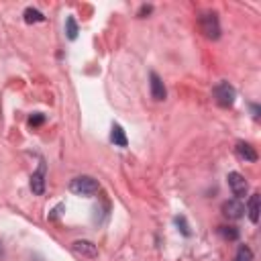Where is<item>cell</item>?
<instances>
[{"label":"cell","instance_id":"cell-2","mask_svg":"<svg viewBox=\"0 0 261 261\" xmlns=\"http://www.w3.org/2000/svg\"><path fill=\"white\" fill-rule=\"evenodd\" d=\"M212 94H214L216 104H218V106H222V108L233 106V104H235V98H237V92H235V88H233V86H231L229 82H220V84H216V86H214V90H212Z\"/></svg>","mask_w":261,"mask_h":261},{"label":"cell","instance_id":"cell-13","mask_svg":"<svg viewBox=\"0 0 261 261\" xmlns=\"http://www.w3.org/2000/svg\"><path fill=\"white\" fill-rule=\"evenodd\" d=\"M65 33H67L69 41L78 39V23H76L74 16H67V19H65Z\"/></svg>","mask_w":261,"mask_h":261},{"label":"cell","instance_id":"cell-3","mask_svg":"<svg viewBox=\"0 0 261 261\" xmlns=\"http://www.w3.org/2000/svg\"><path fill=\"white\" fill-rule=\"evenodd\" d=\"M198 25H200V31L204 33V37H208V39H218L220 37V25H218V19H216L214 12L202 14Z\"/></svg>","mask_w":261,"mask_h":261},{"label":"cell","instance_id":"cell-17","mask_svg":"<svg viewBox=\"0 0 261 261\" xmlns=\"http://www.w3.org/2000/svg\"><path fill=\"white\" fill-rule=\"evenodd\" d=\"M43 123H45V116L39 114V112H37V114H33V116L29 118V125H31V127H39V125H43Z\"/></svg>","mask_w":261,"mask_h":261},{"label":"cell","instance_id":"cell-19","mask_svg":"<svg viewBox=\"0 0 261 261\" xmlns=\"http://www.w3.org/2000/svg\"><path fill=\"white\" fill-rule=\"evenodd\" d=\"M251 112H253V118H259V106L257 104H251Z\"/></svg>","mask_w":261,"mask_h":261},{"label":"cell","instance_id":"cell-4","mask_svg":"<svg viewBox=\"0 0 261 261\" xmlns=\"http://www.w3.org/2000/svg\"><path fill=\"white\" fill-rule=\"evenodd\" d=\"M227 180H229V188H231V192L237 196V200H239V198H243V196L247 194L249 184H247V180L243 178L239 171H231Z\"/></svg>","mask_w":261,"mask_h":261},{"label":"cell","instance_id":"cell-9","mask_svg":"<svg viewBox=\"0 0 261 261\" xmlns=\"http://www.w3.org/2000/svg\"><path fill=\"white\" fill-rule=\"evenodd\" d=\"M237 155L245 161H257V151L249 143H243V141L237 143Z\"/></svg>","mask_w":261,"mask_h":261},{"label":"cell","instance_id":"cell-15","mask_svg":"<svg viewBox=\"0 0 261 261\" xmlns=\"http://www.w3.org/2000/svg\"><path fill=\"white\" fill-rule=\"evenodd\" d=\"M218 233L224 237V239H229V241H237L239 239V231L235 227H220Z\"/></svg>","mask_w":261,"mask_h":261},{"label":"cell","instance_id":"cell-14","mask_svg":"<svg viewBox=\"0 0 261 261\" xmlns=\"http://www.w3.org/2000/svg\"><path fill=\"white\" fill-rule=\"evenodd\" d=\"M235 261H253V251H251L247 245H241L239 251H237Z\"/></svg>","mask_w":261,"mask_h":261},{"label":"cell","instance_id":"cell-20","mask_svg":"<svg viewBox=\"0 0 261 261\" xmlns=\"http://www.w3.org/2000/svg\"><path fill=\"white\" fill-rule=\"evenodd\" d=\"M2 253H4V249H2V241H0V257H2Z\"/></svg>","mask_w":261,"mask_h":261},{"label":"cell","instance_id":"cell-5","mask_svg":"<svg viewBox=\"0 0 261 261\" xmlns=\"http://www.w3.org/2000/svg\"><path fill=\"white\" fill-rule=\"evenodd\" d=\"M220 210L229 220H239V218L245 216V204H243L241 200H237V198L235 200H227L222 204Z\"/></svg>","mask_w":261,"mask_h":261},{"label":"cell","instance_id":"cell-11","mask_svg":"<svg viewBox=\"0 0 261 261\" xmlns=\"http://www.w3.org/2000/svg\"><path fill=\"white\" fill-rule=\"evenodd\" d=\"M110 139H112V143H114V145H118V147H127V145H129V139H127V135H125L123 127H118V125H114V127H112Z\"/></svg>","mask_w":261,"mask_h":261},{"label":"cell","instance_id":"cell-16","mask_svg":"<svg viewBox=\"0 0 261 261\" xmlns=\"http://www.w3.org/2000/svg\"><path fill=\"white\" fill-rule=\"evenodd\" d=\"M176 224H178L180 231H182L186 237L192 235V231H190V227H188V222H186V218H184V216H178V218H176Z\"/></svg>","mask_w":261,"mask_h":261},{"label":"cell","instance_id":"cell-18","mask_svg":"<svg viewBox=\"0 0 261 261\" xmlns=\"http://www.w3.org/2000/svg\"><path fill=\"white\" fill-rule=\"evenodd\" d=\"M151 12V6H141V10H139V16H145Z\"/></svg>","mask_w":261,"mask_h":261},{"label":"cell","instance_id":"cell-8","mask_svg":"<svg viewBox=\"0 0 261 261\" xmlns=\"http://www.w3.org/2000/svg\"><path fill=\"white\" fill-rule=\"evenodd\" d=\"M151 96H153V100H157V102H161V100H165V96H167V92H165V86H163V82H161V78L155 74V72H151Z\"/></svg>","mask_w":261,"mask_h":261},{"label":"cell","instance_id":"cell-7","mask_svg":"<svg viewBox=\"0 0 261 261\" xmlns=\"http://www.w3.org/2000/svg\"><path fill=\"white\" fill-rule=\"evenodd\" d=\"M31 190H33V194H37V196H41L45 192V163L43 161L39 163V169L31 176Z\"/></svg>","mask_w":261,"mask_h":261},{"label":"cell","instance_id":"cell-1","mask_svg":"<svg viewBox=\"0 0 261 261\" xmlns=\"http://www.w3.org/2000/svg\"><path fill=\"white\" fill-rule=\"evenodd\" d=\"M100 190V184L92 178V176H78L69 182V192L76 196H84V198H92Z\"/></svg>","mask_w":261,"mask_h":261},{"label":"cell","instance_id":"cell-12","mask_svg":"<svg viewBox=\"0 0 261 261\" xmlns=\"http://www.w3.org/2000/svg\"><path fill=\"white\" fill-rule=\"evenodd\" d=\"M23 16H25V23H29V25H33V23H43L45 21L43 12H39L37 8H27Z\"/></svg>","mask_w":261,"mask_h":261},{"label":"cell","instance_id":"cell-10","mask_svg":"<svg viewBox=\"0 0 261 261\" xmlns=\"http://www.w3.org/2000/svg\"><path fill=\"white\" fill-rule=\"evenodd\" d=\"M245 212H249V218L251 222H259V194H253L249 198V206L245 208Z\"/></svg>","mask_w":261,"mask_h":261},{"label":"cell","instance_id":"cell-6","mask_svg":"<svg viewBox=\"0 0 261 261\" xmlns=\"http://www.w3.org/2000/svg\"><path fill=\"white\" fill-rule=\"evenodd\" d=\"M74 253L80 255V257H86V259H96L98 257V247L90 241H76L72 245Z\"/></svg>","mask_w":261,"mask_h":261}]
</instances>
